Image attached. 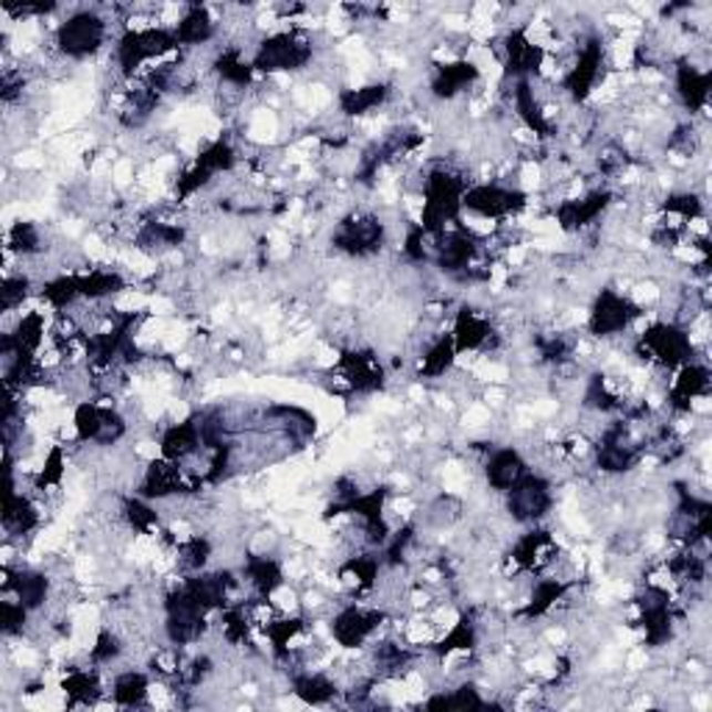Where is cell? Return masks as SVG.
<instances>
[{"mask_svg":"<svg viewBox=\"0 0 712 712\" xmlns=\"http://www.w3.org/2000/svg\"><path fill=\"white\" fill-rule=\"evenodd\" d=\"M695 342L690 340L688 329L671 323V320H657L646 326L634 340V353L649 365L662 368V371H679L688 362H695Z\"/></svg>","mask_w":712,"mask_h":712,"instance_id":"cell-1","label":"cell"},{"mask_svg":"<svg viewBox=\"0 0 712 712\" xmlns=\"http://www.w3.org/2000/svg\"><path fill=\"white\" fill-rule=\"evenodd\" d=\"M314 59L312 37L303 34L301 29L279 31V34L262 37L254 53V70L262 75L296 73V70L309 68Z\"/></svg>","mask_w":712,"mask_h":712,"instance_id":"cell-2","label":"cell"},{"mask_svg":"<svg viewBox=\"0 0 712 712\" xmlns=\"http://www.w3.org/2000/svg\"><path fill=\"white\" fill-rule=\"evenodd\" d=\"M109 37V23L101 18L97 9H81L73 12L68 20H62L53 34V45H56L59 56H68L81 62L95 53L103 51Z\"/></svg>","mask_w":712,"mask_h":712,"instance_id":"cell-3","label":"cell"},{"mask_svg":"<svg viewBox=\"0 0 712 712\" xmlns=\"http://www.w3.org/2000/svg\"><path fill=\"white\" fill-rule=\"evenodd\" d=\"M388 228H384L382 217L373 211H351L337 223L334 234H331V246L334 251H342L345 257H373L382 251Z\"/></svg>","mask_w":712,"mask_h":712,"instance_id":"cell-4","label":"cell"},{"mask_svg":"<svg viewBox=\"0 0 712 712\" xmlns=\"http://www.w3.org/2000/svg\"><path fill=\"white\" fill-rule=\"evenodd\" d=\"M646 314V309L640 303H634L632 298L621 296L612 287H605V290L596 296L592 301L590 314H587V331H590L596 340H607V337H618L623 331H629V326L638 323Z\"/></svg>","mask_w":712,"mask_h":712,"instance_id":"cell-5","label":"cell"},{"mask_svg":"<svg viewBox=\"0 0 712 712\" xmlns=\"http://www.w3.org/2000/svg\"><path fill=\"white\" fill-rule=\"evenodd\" d=\"M237 165V151L228 140H215L211 145H206L198 156L193 159V165L184 173H178L176 178V200H189L195 193L209 187L220 173L234 171Z\"/></svg>","mask_w":712,"mask_h":712,"instance_id":"cell-6","label":"cell"},{"mask_svg":"<svg viewBox=\"0 0 712 712\" xmlns=\"http://www.w3.org/2000/svg\"><path fill=\"white\" fill-rule=\"evenodd\" d=\"M554 507V487L546 476L529 471L513 491L504 493V509L515 524L532 526L546 518Z\"/></svg>","mask_w":712,"mask_h":712,"instance_id":"cell-7","label":"cell"},{"mask_svg":"<svg viewBox=\"0 0 712 712\" xmlns=\"http://www.w3.org/2000/svg\"><path fill=\"white\" fill-rule=\"evenodd\" d=\"M526 206H529L526 193L504 187V184L498 182L473 184V187H467L465 195H462V209L485 217V220H504V217H513L518 215V211H524Z\"/></svg>","mask_w":712,"mask_h":712,"instance_id":"cell-8","label":"cell"},{"mask_svg":"<svg viewBox=\"0 0 712 712\" xmlns=\"http://www.w3.org/2000/svg\"><path fill=\"white\" fill-rule=\"evenodd\" d=\"M388 621L384 610H365V607H342L334 618H331V638L337 646L345 651L362 649L379 629Z\"/></svg>","mask_w":712,"mask_h":712,"instance_id":"cell-9","label":"cell"},{"mask_svg":"<svg viewBox=\"0 0 712 712\" xmlns=\"http://www.w3.org/2000/svg\"><path fill=\"white\" fill-rule=\"evenodd\" d=\"M337 371L342 373V382L351 393H376L384 388V365L368 348H353V351L342 353Z\"/></svg>","mask_w":712,"mask_h":712,"instance_id":"cell-10","label":"cell"},{"mask_svg":"<svg viewBox=\"0 0 712 712\" xmlns=\"http://www.w3.org/2000/svg\"><path fill=\"white\" fill-rule=\"evenodd\" d=\"M451 337H454L456 357L465 351H479V348L498 345V334L496 329H493V320L473 307H462L460 312L454 314V331H451Z\"/></svg>","mask_w":712,"mask_h":712,"instance_id":"cell-11","label":"cell"},{"mask_svg":"<svg viewBox=\"0 0 712 712\" xmlns=\"http://www.w3.org/2000/svg\"><path fill=\"white\" fill-rule=\"evenodd\" d=\"M189 491H193V487H187V482H184L182 465L165 460V456L151 462V465L145 467L143 479H140V496L148 498V502H167V498L182 496V493Z\"/></svg>","mask_w":712,"mask_h":712,"instance_id":"cell-12","label":"cell"},{"mask_svg":"<svg viewBox=\"0 0 712 712\" xmlns=\"http://www.w3.org/2000/svg\"><path fill=\"white\" fill-rule=\"evenodd\" d=\"M529 471L532 465L526 462V456L520 454L518 448H513V445H504V448L491 451V456H487L485 462L487 487L496 493H507L513 491Z\"/></svg>","mask_w":712,"mask_h":712,"instance_id":"cell-13","label":"cell"},{"mask_svg":"<svg viewBox=\"0 0 712 712\" xmlns=\"http://www.w3.org/2000/svg\"><path fill=\"white\" fill-rule=\"evenodd\" d=\"M673 75H677V95L679 101H682V106L690 112V117L704 112L712 86L710 70L699 68V64L690 62V59H679L677 68H673Z\"/></svg>","mask_w":712,"mask_h":712,"instance_id":"cell-14","label":"cell"},{"mask_svg":"<svg viewBox=\"0 0 712 712\" xmlns=\"http://www.w3.org/2000/svg\"><path fill=\"white\" fill-rule=\"evenodd\" d=\"M243 581H248L257 599H274L285 587V565L270 554H246L240 568Z\"/></svg>","mask_w":712,"mask_h":712,"instance_id":"cell-15","label":"cell"},{"mask_svg":"<svg viewBox=\"0 0 712 712\" xmlns=\"http://www.w3.org/2000/svg\"><path fill=\"white\" fill-rule=\"evenodd\" d=\"M3 574H7V581H3V592H7V596L12 592L14 599L31 612L45 607L48 596H51V579H48V574H42V570H34V568L12 570L9 565Z\"/></svg>","mask_w":712,"mask_h":712,"instance_id":"cell-16","label":"cell"},{"mask_svg":"<svg viewBox=\"0 0 712 712\" xmlns=\"http://www.w3.org/2000/svg\"><path fill=\"white\" fill-rule=\"evenodd\" d=\"M204 451V440H200V429H198V417L189 415L187 421L173 423L162 432L159 437V454L165 460L176 462V465H184L187 460L198 456Z\"/></svg>","mask_w":712,"mask_h":712,"instance_id":"cell-17","label":"cell"},{"mask_svg":"<svg viewBox=\"0 0 712 712\" xmlns=\"http://www.w3.org/2000/svg\"><path fill=\"white\" fill-rule=\"evenodd\" d=\"M482 79V70L476 68L467 59H454V62H445L434 68L432 79V95L437 101H454L460 92H465L467 86L476 84Z\"/></svg>","mask_w":712,"mask_h":712,"instance_id":"cell-18","label":"cell"},{"mask_svg":"<svg viewBox=\"0 0 712 712\" xmlns=\"http://www.w3.org/2000/svg\"><path fill=\"white\" fill-rule=\"evenodd\" d=\"M178 48H204L217 37V20L206 7H187L182 18L173 23Z\"/></svg>","mask_w":712,"mask_h":712,"instance_id":"cell-19","label":"cell"},{"mask_svg":"<svg viewBox=\"0 0 712 712\" xmlns=\"http://www.w3.org/2000/svg\"><path fill=\"white\" fill-rule=\"evenodd\" d=\"M40 526V507L29 496L14 493V473H9L7 502H3V529L9 537H25Z\"/></svg>","mask_w":712,"mask_h":712,"instance_id":"cell-20","label":"cell"},{"mask_svg":"<svg viewBox=\"0 0 712 712\" xmlns=\"http://www.w3.org/2000/svg\"><path fill=\"white\" fill-rule=\"evenodd\" d=\"M390 84L379 81V84H365V86H348V90H340L337 95V103H340V112L345 117H365V114L376 112L384 101L390 97Z\"/></svg>","mask_w":712,"mask_h":712,"instance_id":"cell-21","label":"cell"},{"mask_svg":"<svg viewBox=\"0 0 712 712\" xmlns=\"http://www.w3.org/2000/svg\"><path fill=\"white\" fill-rule=\"evenodd\" d=\"M290 688H292V693L303 701V704H312V706L329 704V701H334L337 693H340V688H337L334 679L326 677V673H312V671L292 673Z\"/></svg>","mask_w":712,"mask_h":712,"instance_id":"cell-22","label":"cell"},{"mask_svg":"<svg viewBox=\"0 0 712 712\" xmlns=\"http://www.w3.org/2000/svg\"><path fill=\"white\" fill-rule=\"evenodd\" d=\"M79 287H81V301L101 303L106 298L117 296V292L126 290V279H123L117 270H86V274H79Z\"/></svg>","mask_w":712,"mask_h":712,"instance_id":"cell-23","label":"cell"},{"mask_svg":"<svg viewBox=\"0 0 712 712\" xmlns=\"http://www.w3.org/2000/svg\"><path fill=\"white\" fill-rule=\"evenodd\" d=\"M456 362V348H454V337L443 334L421 353V360H417V379H443L445 373L454 368Z\"/></svg>","mask_w":712,"mask_h":712,"instance_id":"cell-24","label":"cell"},{"mask_svg":"<svg viewBox=\"0 0 712 712\" xmlns=\"http://www.w3.org/2000/svg\"><path fill=\"white\" fill-rule=\"evenodd\" d=\"M62 690L64 695H68V706L97 704V699H101L103 693L97 671H86V668H75V671H70L68 677L62 679Z\"/></svg>","mask_w":712,"mask_h":712,"instance_id":"cell-25","label":"cell"},{"mask_svg":"<svg viewBox=\"0 0 712 712\" xmlns=\"http://www.w3.org/2000/svg\"><path fill=\"white\" fill-rule=\"evenodd\" d=\"M151 695V679L143 671H123L114 677L112 699L117 706H143Z\"/></svg>","mask_w":712,"mask_h":712,"instance_id":"cell-26","label":"cell"},{"mask_svg":"<svg viewBox=\"0 0 712 712\" xmlns=\"http://www.w3.org/2000/svg\"><path fill=\"white\" fill-rule=\"evenodd\" d=\"M485 706L491 704L482 699L479 688L473 682H462L460 688L448 690V693L440 690L426 701V710H485Z\"/></svg>","mask_w":712,"mask_h":712,"instance_id":"cell-27","label":"cell"},{"mask_svg":"<svg viewBox=\"0 0 712 712\" xmlns=\"http://www.w3.org/2000/svg\"><path fill=\"white\" fill-rule=\"evenodd\" d=\"M121 515H123V524H126L128 529L137 532V535H159L162 518H159V513L151 507L148 498H143V496L123 498Z\"/></svg>","mask_w":712,"mask_h":712,"instance_id":"cell-28","label":"cell"},{"mask_svg":"<svg viewBox=\"0 0 712 712\" xmlns=\"http://www.w3.org/2000/svg\"><path fill=\"white\" fill-rule=\"evenodd\" d=\"M7 251L20 254V257H40V254L45 251V240H42L40 226L31 220L14 223V226L9 228Z\"/></svg>","mask_w":712,"mask_h":712,"instance_id":"cell-29","label":"cell"},{"mask_svg":"<svg viewBox=\"0 0 712 712\" xmlns=\"http://www.w3.org/2000/svg\"><path fill=\"white\" fill-rule=\"evenodd\" d=\"M123 651H126V643H123L121 634L112 632V629H103L95 638V646L90 649V660L92 665H112V662L121 660Z\"/></svg>","mask_w":712,"mask_h":712,"instance_id":"cell-30","label":"cell"},{"mask_svg":"<svg viewBox=\"0 0 712 712\" xmlns=\"http://www.w3.org/2000/svg\"><path fill=\"white\" fill-rule=\"evenodd\" d=\"M64 448L62 445H53L51 451H48L45 462H42V471L37 473V491H53V487L62 485L64 479Z\"/></svg>","mask_w":712,"mask_h":712,"instance_id":"cell-31","label":"cell"},{"mask_svg":"<svg viewBox=\"0 0 712 712\" xmlns=\"http://www.w3.org/2000/svg\"><path fill=\"white\" fill-rule=\"evenodd\" d=\"M31 296V279L29 276H7L3 281V290H0V307L3 312H14V309L23 307Z\"/></svg>","mask_w":712,"mask_h":712,"instance_id":"cell-32","label":"cell"},{"mask_svg":"<svg viewBox=\"0 0 712 712\" xmlns=\"http://www.w3.org/2000/svg\"><path fill=\"white\" fill-rule=\"evenodd\" d=\"M29 616L31 610H25L18 599L0 601V623H3V634H7V638L23 634L25 627H29Z\"/></svg>","mask_w":712,"mask_h":712,"instance_id":"cell-33","label":"cell"}]
</instances>
